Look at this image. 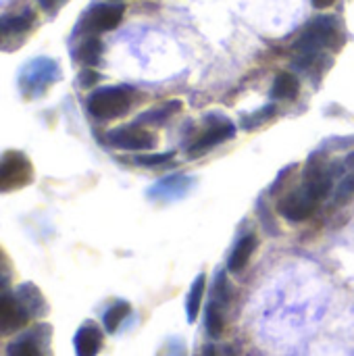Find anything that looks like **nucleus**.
I'll list each match as a JSON object with an SVG mask.
<instances>
[{
	"mask_svg": "<svg viewBox=\"0 0 354 356\" xmlns=\"http://www.w3.org/2000/svg\"><path fill=\"white\" fill-rule=\"evenodd\" d=\"M129 313H131L129 302H123V300H121V302L113 305V307L104 313V330H106L108 334H115Z\"/></svg>",
	"mask_w": 354,
	"mask_h": 356,
	"instance_id": "nucleus-17",
	"label": "nucleus"
},
{
	"mask_svg": "<svg viewBox=\"0 0 354 356\" xmlns=\"http://www.w3.org/2000/svg\"><path fill=\"white\" fill-rule=\"evenodd\" d=\"M75 355L77 356H98L102 348V332L94 321H86L75 334Z\"/></svg>",
	"mask_w": 354,
	"mask_h": 356,
	"instance_id": "nucleus-9",
	"label": "nucleus"
},
{
	"mask_svg": "<svg viewBox=\"0 0 354 356\" xmlns=\"http://www.w3.org/2000/svg\"><path fill=\"white\" fill-rule=\"evenodd\" d=\"M215 302L219 305H225L230 300V288H227V280H225V273H217V280H215Z\"/></svg>",
	"mask_w": 354,
	"mask_h": 356,
	"instance_id": "nucleus-22",
	"label": "nucleus"
},
{
	"mask_svg": "<svg viewBox=\"0 0 354 356\" xmlns=\"http://www.w3.org/2000/svg\"><path fill=\"white\" fill-rule=\"evenodd\" d=\"M40 2V6L44 8V10H50V8H54L56 6V2L58 0H38Z\"/></svg>",
	"mask_w": 354,
	"mask_h": 356,
	"instance_id": "nucleus-26",
	"label": "nucleus"
},
{
	"mask_svg": "<svg viewBox=\"0 0 354 356\" xmlns=\"http://www.w3.org/2000/svg\"><path fill=\"white\" fill-rule=\"evenodd\" d=\"M98 79H100V75H98L94 69H83V71L79 73V86H81V88H92Z\"/></svg>",
	"mask_w": 354,
	"mask_h": 356,
	"instance_id": "nucleus-23",
	"label": "nucleus"
},
{
	"mask_svg": "<svg viewBox=\"0 0 354 356\" xmlns=\"http://www.w3.org/2000/svg\"><path fill=\"white\" fill-rule=\"evenodd\" d=\"M17 298L23 302V307L29 311L31 317H38L44 313L46 305H44V296L40 294V290L33 286V284H23L19 290H17Z\"/></svg>",
	"mask_w": 354,
	"mask_h": 356,
	"instance_id": "nucleus-13",
	"label": "nucleus"
},
{
	"mask_svg": "<svg viewBox=\"0 0 354 356\" xmlns=\"http://www.w3.org/2000/svg\"><path fill=\"white\" fill-rule=\"evenodd\" d=\"M273 115H275V104H267V106H263L261 111H257V113L244 117V119H242V127H244V129H257L259 125L267 123Z\"/></svg>",
	"mask_w": 354,
	"mask_h": 356,
	"instance_id": "nucleus-20",
	"label": "nucleus"
},
{
	"mask_svg": "<svg viewBox=\"0 0 354 356\" xmlns=\"http://www.w3.org/2000/svg\"><path fill=\"white\" fill-rule=\"evenodd\" d=\"M31 315L17 294H0V338L17 334L29 323Z\"/></svg>",
	"mask_w": 354,
	"mask_h": 356,
	"instance_id": "nucleus-6",
	"label": "nucleus"
},
{
	"mask_svg": "<svg viewBox=\"0 0 354 356\" xmlns=\"http://www.w3.org/2000/svg\"><path fill=\"white\" fill-rule=\"evenodd\" d=\"M336 0H313V6L315 8H328V6H332Z\"/></svg>",
	"mask_w": 354,
	"mask_h": 356,
	"instance_id": "nucleus-25",
	"label": "nucleus"
},
{
	"mask_svg": "<svg viewBox=\"0 0 354 356\" xmlns=\"http://www.w3.org/2000/svg\"><path fill=\"white\" fill-rule=\"evenodd\" d=\"M33 179L31 161L19 150H6L0 156V192H10L27 186Z\"/></svg>",
	"mask_w": 354,
	"mask_h": 356,
	"instance_id": "nucleus-3",
	"label": "nucleus"
},
{
	"mask_svg": "<svg viewBox=\"0 0 354 356\" xmlns=\"http://www.w3.org/2000/svg\"><path fill=\"white\" fill-rule=\"evenodd\" d=\"M300 92V83L296 79V75L292 73H280L273 81V88H271V96L275 100H294Z\"/></svg>",
	"mask_w": 354,
	"mask_h": 356,
	"instance_id": "nucleus-11",
	"label": "nucleus"
},
{
	"mask_svg": "<svg viewBox=\"0 0 354 356\" xmlns=\"http://www.w3.org/2000/svg\"><path fill=\"white\" fill-rule=\"evenodd\" d=\"M100 54H102V42H100L96 35H90V38H86V40L81 42V46L77 48L75 58H77L79 63L92 67V65H98Z\"/></svg>",
	"mask_w": 354,
	"mask_h": 356,
	"instance_id": "nucleus-14",
	"label": "nucleus"
},
{
	"mask_svg": "<svg viewBox=\"0 0 354 356\" xmlns=\"http://www.w3.org/2000/svg\"><path fill=\"white\" fill-rule=\"evenodd\" d=\"M255 248H257V236H252V234L244 236V238L236 244V248L232 250L230 261H227V269H230L232 273L244 271V267L248 265V261H250Z\"/></svg>",
	"mask_w": 354,
	"mask_h": 356,
	"instance_id": "nucleus-10",
	"label": "nucleus"
},
{
	"mask_svg": "<svg viewBox=\"0 0 354 356\" xmlns=\"http://www.w3.org/2000/svg\"><path fill=\"white\" fill-rule=\"evenodd\" d=\"M6 356H44L33 338H21L6 348Z\"/></svg>",
	"mask_w": 354,
	"mask_h": 356,
	"instance_id": "nucleus-19",
	"label": "nucleus"
},
{
	"mask_svg": "<svg viewBox=\"0 0 354 356\" xmlns=\"http://www.w3.org/2000/svg\"><path fill=\"white\" fill-rule=\"evenodd\" d=\"M198 356H219V355H217V350H215L213 346H207V348H204V350H202Z\"/></svg>",
	"mask_w": 354,
	"mask_h": 356,
	"instance_id": "nucleus-27",
	"label": "nucleus"
},
{
	"mask_svg": "<svg viewBox=\"0 0 354 356\" xmlns=\"http://www.w3.org/2000/svg\"><path fill=\"white\" fill-rule=\"evenodd\" d=\"M108 144L121 150H150L156 146V136L140 125H125L119 129L108 131Z\"/></svg>",
	"mask_w": 354,
	"mask_h": 356,
	"instance_id": "nucleus-7",
	"label": "nucleus"
},
{
	"mask_svg": "<svg viewBox=\"0 0 354 356\" xmlns=\"http://www.w3.org/2000/svg\"><path fill=\"white\" fill-rule=\"evenodd\" d=\"M173 156H175V152H173V150H171V152H159V154H140V156H136V159H134V163H138V165H142V167L152 169V167H163V165H165V163H169Z\"/></svg>",
	"mask_w": 354,
	"mask_h": 356,
	"instance_id": "nucleus-21",
	"label": "nucleus"
},
{
	"mask_svg": "<svg viewBox=\"0 0 354 356\" xmlns=\"http://www.w3.org/2000/svg\"><path fill=\"white\" fill-rule=\"evenodd\" d=\"M317 204H319V198L307 186H303V188L286 194L277 202V211H280L282 217L296 223V221H307L309 217H313Z\"/></svg>",
	"mask_w": 354,
	"mask_h": 356,
	"instance_id": "nucleus-4",
	"label": "nucleus"
},
{
	"mask_svg": "<svg viewBox=\"0 0 354 356\" xmlns=\"http://www.w3.org/2000/svg\"><path fill=\"white\" fill-rule=\"evenodd\" d=\"M179 108H182V102H177V100L167 102V104H163V106H159V108H152V111L144 113V115L138 119L136 125H163V123H165L173 113H177Z\"/></svg>",
	"mask_w": 354,
	"mask_h": 356,
	"instance_id": "nucleus-15",
	"label": "nucleus"
},
{
	"mask_svg": "<svg viewBox=\"0 0 354 356\" xmlns=\"http://www.w3.org/2000/svg\"><path fill=\"white\" fill-rule=\"evenodd\" d=\"M131 106V90L123 86H108L100 88L90 94L88 98V111L92 117L111 121L123 117Z\"/></svg>",
	"mask_w": 354,
	"mask_h": 356,
	"instance_id": "nucleus-2",
	"label": "nucleus"
},
{
	"mask_svg": "<svg viewBox=\"0 0 354 356\" xmlns=\"http://www.w3.org/2000/svg\"><path fill=\"white\" fill-rule=\"evenodd\" d=\"M125 6L123 4H94L81 19L79 29L88 33H100L115 29L123 19Z\"/></svg>",
	"mask_w": 354,
	"mask_h": 356,
	"instance_id": "nucleus-5",
	"label": "nucleus"
},
{
	"mask_svg": "<svg viewBox=\"0 0 354 356\" xmlns=\"http://www.w3.org/2000/svg\"><path fill=\"white\" fill-rule=\"evenodd\" d=\"M344 44V35L340 29V23L332 15H323L313 19L300 33V38L294 44V50L300 56H317L321 50H338Z\"/></svg>",
	"mask_w": 354,
	"mask_h": 356,
	"instance_id": "nucleus-1",
	"label": "nucleus"
},
{
	"mask_svg": "<svg viewBox=\"0 0 354 356\" xmlns=\"http://www.w3.org/2000/svg\"><path fill=\"white\" fill-rule=\"evenodd\" d=\"M204 325H207V332L211 338H219L223 334V311H221V305L219 302H211L207 307V317H204Z\"/></svg>",
	"mask_w": 354,
	"mask_h": 356,
	"instance_id": "nucleus-18",
	"label": "nucleus"
},
{
	"mask_svg": "<svg viewBox=\"0 0 354 356\" xmlns=\"http://www.w3.org/2000/svg\"><path fill=\"white\" fill-rule=\"evenodd\" d=\"M204 288H207V277L204 273L198 275L190 288V294L186 298V315H188V321L194 323L200 315V309H202V296H204Z\"/></svg>",
	"mask_w": 354,
	"mask_h": 356,
	"instance_id": "nucleus-12",
	"label": "nucleus"
},
{
	"mask_svg": "<svg viewBox=\"0 0 354 356\" xmlns=\"http://www.w3.org/2000/svg\"><path fill=\"white\" fill-rule=\"evenodd\" d=\"M236 136V127H234V123L232 121H227V119H219V121H215V123H211L209 125V129L190 146V152H188V156L190 159H198V156H202V154H207L213 146H217V144H223V142H227V140H232Z\"/></svg>",
	"mask_w": 354,
	"mask_h": 356,
	"instance_id": "nucleus-8",
	"label": "nucleus"
},
{
	"mask_svg": "<svg viewBox=\"0 0 354 356\" xmlns=\"http://www.w3.org/2000/svg\"><path fill=\"white\" fill-rule=\"evenodd\" d=\"M33 21V15L31 13H25V15H17V17H0V38L4 35H10V33H21L25 31Z\"/></svg>",
	"mask_w": 354,
	"mask_h": 356,
	"instance_id": "nucleus-16",
	"label": "nucleus"
},
{
	"mask_svg": "<svg viewBox=\"0 0 354 356\" xmlns=\"http://www.w3.org/2000/svg\"><path fill=\"white\" fill-rule=\"evenodd\" d=\"M8 280H10V265H8L4 252L0 250V292L4 290V286L8 284Z\"/></svg>",
	"mask_w": 354,
	"mask_h": 356,
	"instance_id": "nucleus-24",
	"label": "nucleus"
}]
</instances>
